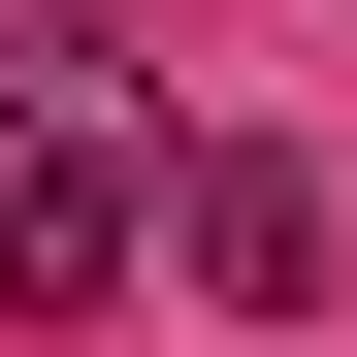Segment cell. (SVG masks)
Returning <instances> with one entry per match:
<instances>
[{"mask_svg": "<svg viewBox=\"0 0 357 357\" xmlns=\"http://www.w3.org/2000/svg\"><path fill=\"white\" fill-rule=\"evenodd\" d=\"M162 260H195L227 325H292V292H325V195H292L260 130H162Z\"/></svg>", "mask_w": 357, "mask_h": 357, "instance_id": "6da1fadb", "label": "cell"}, {"mask_svg": "<svg viewBox=\"0 0 357 357\" xmlns=\"http://www.w3.org/2000/svg\"><path fill=\"white\" fill-rule=\"evenodd\" d=\"M130 227H162V162H33V130H0V325H98Z\"/></svg>", "mask_w": 357, "mask_h": 357, "instance_id": "7a4b0ae2", "label": "cell"}, {"mask_svg": "<svg viewBox=\"0 0 357 357\" xmlns=\"http://www.w3.org/2000/svg\"><path fill=\"white\" fill-rule=\"evenodd\" d=\"M0 130H33V162H162V66H130V33H33Z\"/></svg>", "mask_w": 357, "mask_h": 357, "instance_id": "3957f363", "label": "cell"}]
</instances>
